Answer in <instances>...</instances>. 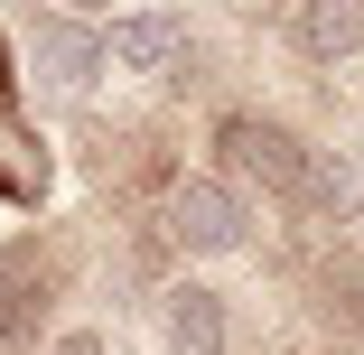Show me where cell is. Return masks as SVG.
Returning <instances> with one entry per match:
<instances>
[{"label":"cell","instance_id":"cell-1","mask_svg":"<svg viewBox=\"0 0 364 355\" xmlns=\"http://www.w3.org/2000/svg\"><path fill=\"white\" fill-rule=\"evenodd\" d=\"M215 150H225V178L262 187V196H318V159L289 122H262V112H225L215 122Z\"/></svg>","mask_w":364,"mask_h":355},{"label":"cell","instance_id":"cell-2","mask_svg":"<svg viewBox=\"0 0 364 355\" xmlns=\"http://www.w3.org/2000/svg\"><path fill=\"white\" fill-rule=\"evenodd\" d=\"M243 187L234 178H178L168 187V243L178 253H196V262H215V253H234L243 243Z\"/></svg>","mask_w":364,"mask_h":355},{"label":"cell","instance_id":"cell-3","mask_svg":"<svg viewBox=\"0 0 364 355\" xmlns=\"http://www.w3.org/2000/svg\"><path fill=\"white\" fill-rule=\"evenodd\" d=\"M103 56L122 65V75L168 85V75H187V19H178V10H122V19L103 28Z\"/></svg>","mask_w":364,"mask_h":355},{"label":"cell","instance_id":"cell-4","mask_svg":"<svg viewBox=\"0 0 364 355\" xmlns=\"http://www.w3.org/2000/svg\"><path fill=\"white\" fill-rule=\"evenodd\" d=\"M159 337H168V355H225V290L168 280L159 290Z\"/></svg>","mask_w":364,"mask_h":355},{"label":"cell","instance_id":"cell-5","mask_svg":"<svg viewBox=\"0 0 364 355\" xmlns=\"http://www.w3.org/2000/svg\"><path fill=\"white\" fill-rule=\"evenodd\" d=\"M38 65H47V85H65V94H85L94 75H103V28H85V19H65V10H47L38 19Z\"/></svg>","mask_w":364,"mask_h":355},{"label":"cell","instance_id":"cell-6","mask_svg":"<svg viewBox=\"0 0 364 355\" xmlns=\"http://www.w3.org/2000/svg\"><path fill=\"white\" fill-rule=\"evenodd\" d=\"M289 28H299V47L318 65L364 56V0H289Z\"/></svg>","mask_w":364,"mask_h":355},{"label":"cell","instance_id":"cell-7","mask_svg":"<svg viewBox=\"0 0 364 355\" xmlns=\"http://www.w3.org/2000/svg\"><path fill=\"white\" fill-rule=\"evenodd\" d=\"M47 355H122V346H112V337H94V327H65Z\"/></svg>","mask_w":364,"mask_h":355},{"label":"cell","instance_id":"cell-8","mask_svg":"<svg viewBox=\"0 0 364 355\" xmlns=\"http://www.w3.org/2000/svg\"><path fill=\"white\" fill-rule=\"evenodd\" d=\"M65 10H75V19H85V10H103V0H65Z\"/></svg>","mask_w":364,"mask_h":355}]
</instances>
